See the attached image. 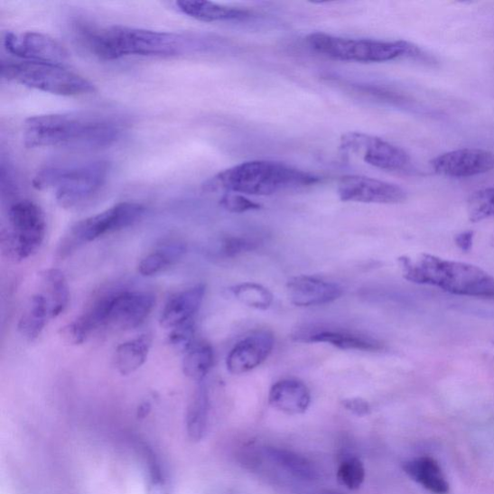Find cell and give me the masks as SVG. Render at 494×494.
<instances>
[{"mask_svg":"<svg viewBox=\"0 0 494 494\" xmlns=\"http://www.w3.org/2000/svg\"><path fill=\"white\" fill-rule=\"evenodd\" d=\"M140 448L147 473V494H169L167 477L161 461L147 445H141Z\"/></svg>","mask_w":494,"mask_h":494,"instance_id":"obj_29","label":"cell"},{"mask_svg":"<svg viewBox=\"0 0 494 494\" xmlns=\"http://www.w3.org/2000/svg\"><path fill=\"white\" fill-rule=\"evenodd\" d=\"M491 245L494 247V233H493V235H492V237H491Z\"/></svg>","mask_w":494,"mask_h":494,"instance_id":"obj_39","label":"cell"},{"mask_svg":"<svg viewBox=\"0 0 494 494\" xmlns=\"http://www.w3.org/2000/svg\"><path fill=\"white\" fill-rule=\"evenodd\" d=\"M2 78L23 87L60 96H79L96 91L94 84L61 65L24 61L3 63Z\"/></svg>","mask_w":494,"mask_h":494,"instance_id":"obj_8","label":"cell"},{"mask_svg":"<svg viewBox=\"0 0 494 494\" xmlns=\"http://www.w3.org/2000/svg\"><path fill=\"white\" fill-rule=\"evenodd\" d=\"M51 307L46 295L36 293L28 300L18 323V330L27 341H35L52 320Z\"/></svg>","mask_w":494,"mask_h":494,"instance_id":"obj_21","label":"cell"},{"mask_svg":"<svg viewBox=\"0 0 494 494\" xmlns=\"http://www.w3.org/2000/svg\"><path fill=\"white\" fill-rule=\"evenodd\" d=\"M81 40L97 58L116 61L126 56H179L196 48L188 34L153 32L126 26L86 28Z\"/></svg>","mask_w":494,"mask_h":494,"instance_id":"obj_2","label":"cell"},{"mask_svg":"<svg viewBox=\"0 0 494 494\" xmlns=\"http://www.w3.org/2000/svg\"><path fill=\"white\" fill-rule=\"evenodd\" d=\"M337 191L344 202L400 204L406 200V192L401 187L359 175L342 177Z\"/></svg>","mask_w":494,"mask_h":494,"instance_id":"obj_12","label":"cell"},{"mask_svg":"<svg viewBox=\"0 0 494 494\" xmlns=\"http://www.w3.org/2000/svg\"><path fill=\"white\" fill-rule=\"evenodd\" d=\"M468 215L472 222L494 217V187L473 192L468 200Z\"/></svg>","mask_w":494,"mask_h":494,"instance_id":"obj_31","label":"cell"},{"mask_svg":"<svg viewBox=\"0 0 494 494\" xmlns=\"http://www.w3.org/2000/svg\"><path fill=\"white\" fill-rule=\"evenodd\" d=\"M291 303L299 307H312L331 303L341 298L343 290L333 282L314 276L300 275L287 282Z\"/></svg>","mask_w":494,"mask_h":494,"instance_id":"obj_16","label":"cell"},{"mask_svg":"<svg viewBox=\"0 0 494 494\" xmlns=\"http://www.w3.org/2000/svg\"><path fill=\"white\" fill-rule=\"evenodd\" d=\"M398 265L404 278L413 284L457 295L494 299V277L477 266L428 253L403 256L398 258Z\"/></svg>","mask_w":494,"mask_h":494,"instance_id":"obj_3","label":"cell"},{"mask_svg":"<svg viewBox=\"0 0 494 494\" xmlns=\"http://www.w3.org/2000/svg\"><path fill=\"white\" fill-rule=\"evenodd\" d=\"M366 471L359 458L344 460L337 470L338 482L350 490L359 489L364 483Z\"/></svg>","mask_w":494,"mask_h":494,"instance_id":"obj_32","label":"cell"},{"mask_svg":"<svg viewBox=\"0 0 494 494\" xmlns=\"http://www.w3.org/2000/svg\"><path fill=\"white\" fill-rule=\"evenodd\" d=\"M296 341L326 343L346 350L377 351L384 348L377 339L340 329H319L300 333L296 336Z\"/></svg>","mask_w":494,"mask_h":494,"instance_id":"obj_18","label":"cell"},{"mask_svg":"<svg viewBox=\"0 0 494 494\" xmlns=\"http://www.w3.org/2000/svg\"><path fill=\"white\" fill-rule=\"evenodd\" d=\"M41 292L46 295L51 307L53 319L61 316L70 301V292L64 274L49 269L39 274Z\"/></svg>","mask_w":494,"mask_h":494,"instance_id":"obj_25","label":"cell"},{"mask_svg":"<svg viewBox=\"0 0 494 494\" xmlns=\"http://www.w3.org/2000/svg\"><path fill=\"white\" fill-rule=\"evenodd\" d=\"M348 412L358 416L368 415L371 413V406L368 402L362 398H349L342 402Z\"/></svg>","mask_w":494,"mask_h":494,"instance_id":"obj_37","label":"cell"},{"mask_svg":"<svg viewBox=\"0 0 494 494\" xmlns=\"http://www.w3.org/2000/svg\"><path fill=\"white\" fill-rule=\"evenodd\" d=\"M154 303L156 298L147 292H117L98 300L78 321L89 334L107 327L129 331L144 322Z\"/></svg>","mask_w":494,"mask_h":494,"instance_id":"obj_7","label":"cell"},{"mask_svg":"<svg viewBox=\"0 0 494 494\" xmlns=\"http://www.w3.org/2000/svg\"><path fill=\"white\" fill-rule=\"evenodd\" d=\"M187 247L182 244H171L148 254L138 264V273L143 276L159 275L185 256Z\"/></svg>","mask_w":494,"mask_h":494,"instance_id":"obj_27","label":"cell"},{"mask_svg":"<svg viewBox=\"0 0 494 494\" xmlns=\"http://www.w3.org/2000/svg\"><path fill=\"white\" fill-rule=\"evenodd\" d=\"M257 247V242L254 239L239 237H229L223 239L221 252L226 257H235L244 252L251 251Z\"/></svg>","mask_w":494,"mask_h":494,"instance_id":"obj_35","label":"cell"},{"mask_svg":"<svg viewBox=\"0 0 494 494\" xmlns=\"http://www.w3.org/2000/svg\"><path fill=\"white\" fill-rule=\"evenodd\" d=\"M275 336L269 331H258L239 341L226 359V367L233 375H243L259 367L275 348Z\"/></svg>","mask_w":494,"mask_h":494,"instance_id":"obj_15","label":"cell"},{"mask_svg":"<svg viewBox=\"0 0 494 494\" xmlns=\"http://www.w3.org/2000/svg\"><path fill=\"white\" fill-rule=\"evenodd\" d=\"M146 208L134 202H122L75 223L61 238L58 256L67 258L79 248L104 236L131 228L145 215Z\"/></svg>","mask_w":494,"mask_h":494,"instance_id":"obj_10","label":"cell"},{"mask_svg":"<svg viewBox=\"0 0 494 494\" xmlns=\"http://www.w3.org/2000/svg\"><path fill=\"white\" fill-rule=\"evenodd\" d=\"M122 131L111 117L63 113L28 118L23 140L28 148L97 149L115 144Z\"/></svg>","mask_w":494,"mask_h":494,"instance_id":"obj_1","label":"cell"},{"mask_svg":"<svg viewBox=\"0 0 494 494\" xmlns=\"http://www.w3.org/2000/svg\"><path fill=\"white\" fill-rule=\"evenodd\" d=\"M7 51L30 62L63 65L68 60L65 48L53 38L37 33H7L5 37Z\"/></svg>","mask_w":494,"mask_h":494,"instance_id":"obj_13","label":"cell"},{"mask_svg":"<svg viewBox=\"0 0 494 494\" xmlns=\"http://www.w3.org/2000/svg\"><path fill=\"white\" fill-rule=\"evenodd\" d=\"M180 12L191 18L205 23L241 21L250 17V12L209 2L182 0L176 3Z\"/></svg>","mask_w":494,"mask_h":494,"instance_id":"obj_23","label":"cell"},{"mask_svg":"<svg viewBox=\"0 0 494 494\" xmlns=\"http://www.w3.org/2000/svg\"><path fill=\"white\" fill-rule=\"evenodd\" d=\"M46 230L44 211L31 200L17 201L8 210V226L0 238L3 252L15 262L31 258L43 245Z\"/></svg>","mask_w":494,"mask_h":494,"instance_id":"obj_9","label":"cell"},{"mask_svg":"<svg viewBox=\"0 0 494 494\" xmlns=\"http://www.w3.org/2000/svg\"><path fill=\"white\" fill-rule=\"evenodd\" d=\"M262 456L280 472L303 481H312L317 477L313 464L294 452L277 447H266Z\"/></svg>","mask_w":494,"mask_h":494,"instance_id":"obj_22","label":"cell"},{"mask_svg":"<svg viewBox=\"0 0 494 494\" xmlns=\"http://www.w3.org/2000/svg\"><path fill=\"white\" fill-rule=\"evenodd\" d=\"M151 347L152 338L147 334L119 345L113 359L118 373L128 376L137 371L147 361Z\"/></svg>","mask_w":494,"mask_h":494,"instance_id":"obj_24","label":"cell"},{"mask_svg":"<svg viewBox=\"0 0 494 494\" xmlns=\"http://www.w3.org/2000/svg\"><path fill=\"white\" fill-rule=\"evenodd\" d=\"M340 148L343 152L356 154L366 163L384 171H405L412 163L411 157L402 148L377 136L359 132L343 135Z\"/></svg>","mask_w":494,"mask_h":494,"instance_id":"obj_11","label":"cell"},{"mask_svg":"<svg viewBox=\"0 0 494 494\" xmlns=\"http://www.w3.org/2000/svg\"><path fill=\"white\" fill-rule=\"evenodd\" d=\"M436 174L450 178H470L494 169V153L478 148H464L440 154L431 162Z\"/></svg>","mask_w":494,"mask_h":494,"instance_id":"obj_14","label":"cell"},{"mask_svg":"<svg viewBox=\"0 0 494 494\" xmlns=\"http://www.w3.org/2000/svg\"><path fill=\"white\" fill-rule=\"evenodd\" d=\"M473 238H474V233L472 231H467L459 234L456 238V244L457 246L462 250V251H470L472 247L473 244Z\"/></svg>","mask_w":494,"mask_h":494,"instance_id":"obj_38","label":"cell"},{"mask_svg":"<svg viewBox=\"0 0 494 494\" xmlns=\"http://www.w3.org/2000/svg\"><path fill=\"white\" fill-rule=\"evenodd\" d=\"M321 179L284 163L252 161L226 169L203 183L206 192L272 195L288 190L312 187Z\"/></svg>","mask_w":494,"mask_h":494,"instance_id":"obj_4","label":"cell"},{"mask_svg":"<svg viewBox=\"0 0 494 494\" xmlns=\"http://www.w3.org/2000/svg\"><path fill=\"white\" fill-rule=\"evenodd\" d=\"M269 403L280 413L288 415H303L312 404V393L299 379H281L272 387Z\"/></svg>","mask_w":494,"mask_h":494,"instance_id":"obj_19","label":"cell"},{"mask_svg":"<svg viewBox=\"0 0 494 494\" xmlns=\"http://www.w3.org/2000/svg\"><path fill=\"white\" fill-rule=\"evenodd\" d=\"M195 326L193 320L172 330L168 336V344L180 355L185 356L194 346Z\"/></svg>","mask_w":494,"mask_h":494,"instance_id":"obj_33","label":"cell"},{"mask_svg":"<svg viewBox=\"0 0 494 494\" xmlns=\"http://www.w3.org/2000/svg\"><path fill=\"white\" fill-rule=\"evenodd\" d=\"M235 298L244 305L258 310H267L274 303V294L269 289L252 282L231 288Z\"/></svg>","mask_w":494,"mask_h":494,"instance_id":"obj_30","label":"cell"},{"mask_svg":"<svg viewBox=\"0 0 494 494\" xmlns=\"http://www.w3.org/2000/svg\"><path fill=\"white\" fill-rule=\"evenodd\" d=\"M405 472L415 482L433 494H447L449 483L439 462L433 458L422 456L404 464Z\"/></svg>","mask_w":494,"mask_h":494,"instance_id":"obj_20","label":"cell"},{"mask_svg":"<svg viewBox=\"0 0 494 494\" xmlns=\"http://www.w3.org/2000/svg\"><path fill=\"white\" fill-rule=\"evenodd\" d=\"M221 207L234 214H242L249 210H260L262 206L238 193H225L219 201Z\"/></svg>","mask_w":494,"mask_h":494,"instance_id":"obj_34","label":"cell"},{"mask_svg":"<svg viewBox=\"0 0 494 494\" xmlns=\"http://www.w3.org/2000/svg\"><path fill=\"white\" fill-rule=\"evenodd\" d=\"M215 352L207 343L194 345L183 357L182 372L196 383H202L213 368Z\"/></svg>","mask_w":494,"mask_h":494,"instance_id":"obj_28","label":"cell"},{"mask_svg":"<svg viewBox=\"0 0 494 494\" xmlns=\"http://www.w3.org/2000/svg\"><path fill=\"white\" fill-rule=\"evenodd\" d=\"M316 52L340 61L386 62L405 56H420L421 51L406 41L350 39L316 33L306 37Z\"/></svg>","mask_w":494,"mask_h":494,"instance_id":"obj_6","label":"cell"},{"mask_svg":"<svg viewBox=\"0 0 494 494\" xmlns=\"http://www.w3.org/2000/svg\"><path fill=\"white\" fill-rule=\"evenodd\" d=\"M108 173L109 164L103 161L51 165L41 169L33 183L39 191L54 190L56 201L65 209H73L94 199L105 186Z\"/></svg>","mask_w":494,"mask_h":494,"instance_id":"obj_5","label":"cell"},{"mask_svg":"<svg viewBox=\"0 0 494 494\" xmlns=\"http://www.w3.org/2000/svg\"><path fill=\"white\" fill-rule=\"evenodd\" d=\"M60 336L65 343L73 346L83 344L89 337L77 320L61 328L60 330Z\"/></svg>","mask_w":494,"mask_h":494,"instance_id":"obj_36","label":"cell"},{"mask_svg":"<svg viewBox=\"0 0 494 494\" xmlns=\"http://www.w3.org/2000/svg\"><path fill=\"white\" fill-rule=\"evenodd\" d=\"M205 294L206 285L197 284L172 295L162 310L161 326L167 330H173L193 320L196 313L200 312Z\"/></svg>","mask_w":494,"mask_h":494,"instance_id":"obj_17","label":"cell"},{"mask_svg":"<svg viewBox=\"0 0 494 494\" xmlns=\"http://www.w3.org/2000/svg\"><path fill=\"white\" fill-rule=\"evenodd\" d=\"M210 399L208 390L200 386L192 395L187 413V432L191 441L204 439L209 427Z\"/></svg>","mask_w":494,"mask_h":494,"instance_id":"obj_26","label":"cell"}]
</instances>
